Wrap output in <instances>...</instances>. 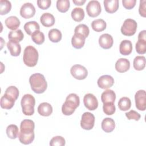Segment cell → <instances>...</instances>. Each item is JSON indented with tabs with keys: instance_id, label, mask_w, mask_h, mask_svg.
<instances>
[{
	"instance_id": "obj_44",
	"label": "cell",
	"mask_w": 146,
	"mask_h": 146,
	"mask_svg": "<svg viewBox=\"0 0 146 146\" xmlns=\"http://www.w3.org/2000/svg\"><path fill=\"white\" fill-rule=\"evenodd\" d=\"M51 0H38L37 1V5L38 6L42 9V10H46L50 7L51 6Z\"/></svg>"
},
{
	"instance_id": "obj_41",
	"label": "cell",
	"mask_w": 146,
	"mask_h": 146,
	"mask_svg": "<svg viewBox=\"0 0 146 146\" xmlns=\"http://www.w3.org/2000/svg\"><path fill=\"white\" fill-rule=\"evenodd\" d=\"M65 144V139L61 136H54L50 141V145L51 146H63Z\"/></svg>"
},
{
	"instance_id": "obj_30",
	"label": "cell",
	"mask_w": 146,
	"mask_h": 146,
	"mask_svg": "<svg viewBox=\"0 0 146 146\" xmlns=\"http://www.w3.org/2000/svg\"><path fill=\"white\" fill-rule=\"evenodd\" d=\"M85 39L82 36L74 34L71 39V44L75 48L80 49L84 46Z\"/></svg>"
},
{
	"instance_id": "obj_21",
	"label": "cell",
	"mask_w": 146,
	"mask_h": 146,
	"mask_svg": "<svg viewBox=\"0 0 146 146\" xmlns=\"http://www.w3.org/2000/svg\"><path fill=\"white\" fill-rule=\"evenodd\" d=\"M119 51L121 55H128L132 51V44L129 40H123L119 46Z\"/></svg>"
},
{
	"instance_id": "obj_20",
	"label": "cell",
	"mask_w": 146,
	"mask_h": 146,
	"mask_svg": "<svg viewBox=\"0 0 146 146\" xmlns=\"http://www.w3.org/2000/svg\"><path fill=\"white\" fill-rule=\"evenodd\" d=\"M38 112L42 116H48L52 112V107L48 103H42L38 107Z\"/></svg>"
},
{
	"instance_id": "obj_15",
	"label": "cell",
	"mask_w": 146,
	"mask_h": 146,
	"mask_svg": "<svg viewBox=\"0 0 146 146\" xmlns=\"http://www.w3.org/2000/svg\"><path fill=\"white\" fill-rule=\"evenodd\" d=\"M116 70L120 73H123L127 71L130 68V62L125 58L119 59L115 63Z\"/></svg>"
},
{
	"instance_id": "obj_29",
	"label": "cell",
	"mask_w": 146,
	"mask_h": 146,
	"mask_svg": "<svg viewBox=\"0 0 146 146\" xmlns=\"http://www.w3.org/2000/svg\"><path fill=\"white\" fill-rule=\"evenodd\" d=\"M48 36L51 42L58 43L62 39V34L59 30L57 29H52L49 31Z\"/></svg>"
},
{
	"instance_id": "obj_23",
	"label": "cell",
	"mask_w": 146,
	"mask_h": 146,
	"mask_svg": "<svg viewBox=\"0 0 146 146\" xmlns=\"http://www.w3.org/2000/svg\"><path fill=\"white\" fill-rule=\"evenodd\" d=\"M116 99V94L112 90H107L101 95V100L104 103H114Z\"/></svg>"
},
{
	"instance_id": "obj_13",
	"label": "cell",
	"mask_w": 146,
	"mask_h": 146,
	"mask_svg": "<svg viewBox=\"0 0 146 146\" xmlns=\"http://www.w3.org/2000/svg\"><path fill=\"white\" fill-rule=\"evenodd\" d=\"M97 83L100 88L108 89L114 84V79L111 75H104L98 79Z\"/></svg>"
},
{
	"instance_id": "obj_22",
	"label": "cell",
	"mask_w": 146,
	"mask_h": 146,
	"mask_svg": "<svg viewBox=\"0 0 146 146\" xmlns=\"http://www.w3.org/2000/svg\"><path fill=\"white\" fill-rule=\"evenodd\" d=\"M101 127L105 132L110 133L114 130L115 128V123L113 119L106 117L103 120Z\"/></svg>"
},
{
	"instance_id": "obj_4",
	"label": "cell",
	"mask_w": 146,
	"mask_h": 146,
	"mask_svg": "<svg viewBox=\"0 0 146 146\" xmlns=\"http://www.w3.org/2000/svg\"><path fill=\"white\" fill-rule=\"evenodd\" d=\"M35 99L31 94H25L21 99V104L22 112L25 115L31 116L34 113Z\"/></svg>"
},
{
	"instance_id": "obj_7",
	"label": "cell",
	"mask_w": 146,
	"mask_h": 146,
	"mask_svg": "<svg viewBox=\"0 0 146 146\" xmlns=\"http://www.w3.org/2000/svg\"><path fill=\"white\" fill-rule=\"evenodd\" d=\"M71 75L76 79L83 80L88 75L87 70L80 64H75L70 69Z\"/></svg>"
},
{
	"instance_id": "obj_40",
	"label": "cell",
	"mask_w": 146,
	"mask_h": 146,
	"mask_svg": "<svg viewBox=\"0 0 146 146\" xmlns=\"http://www.w3.org/2000/svg\"><path fill=\"white\" fill-rule=\"evenodd\" d=\"M103 112L107 115H112L116 111V107L114 103H104L103 106Z\"/></svg>"
},
{
	"instance_id": "obj_24",
	"label": "cell",
	"mask_w": 146,
	"mask_h": 146,
	"mask_svg": "<svg viewBox=\"0 0 146 146\" xmlns=\"http://www.w3.org/2000/svg\"><path fill=\"white\" fill-rule=\"evenodd\" d=\"M5 22L6 27L13 31L17 30L21 24L19 19L15 16H10L7 18Z\"/></svg>"
},
{
	"instance_id": "obj_48",
	"label": "cell",
	"mask_w": 146,
	"mask_h": 146,
	"mask_svg": "<svg viewBox=\"0 0 146 146\" xmlns=\"http://www.w3.org/2000/svg\"><path fill=\"white\" fill-rule=\"evenodd\" d=\"M72 2L75 5L82 6L84 4V3L86 2V0H72Z\"/></svg>"
},
{
	"instance_id": "obj_18",
	"label": "cell",
	"mask_w": 146,
	"mask_h": 146,
	"mask_svg": "<svg viewBox=\"0 0 146 146\" xmlns=\"http://www.w3.org/2000/svg\"><path fill=\"white\" fill-rule=\"evenodd\" d=\"M15 100L9 95L5 94L1 98V107L3 109L10 110L14 105Z\"/></svg>"
},
{
	"instance_id": "obj_32",
	"label": "cell",
	"mask_w": 146,
	"mask_h": 146,
	"mask_svg": "<svg viewBox=\"0 0 146 146\" xmlns=\"http://www.w3.org/2000/svg\"><path fill=\"white\" fill-rule=\"evenodd\" d=\"M71 17L76 22H80L84 18V11L82 8L75 7L71 11Z\"/></svg>"
},
{
	"instance_id": "obj_8",
	"label": "cell",
	"mask_w": 146,
	"mask_h": 146,
	"mask_svg": "<svg viewBox=\"0 0 146 146\" xmlns=\"http://www.w3.org/2000/svg\"><path fill=\"white\" fill-rule=\"evenodd\" d=\"M87 13L90 17L95 18L98 17L101 13L102 7L99 1H91L86 6Z\"/></svg>"
},
{
	"instance_id": "obj_16",
	"label": "cell",
	"mask_w": 146,
	"mask_h": 146,
	"mask_svg": "<svg viewBox=\"0 0 146 146\" xmlns=\"http://www.w3.org/2000/svg\"><path fill=\"white\" fill-rule=\"evenodd\" d=\"M55 21L54 15L49 13H43L40 18V23L43 26L46 27L52 26L55 23Z\"/></svg>"
},
{
	"instance_id": "obj_43",
	"label": "cell",
	"mask_w": 146,
	"mask_h": 146,
	"mask_svg": "<svg viewBox=\"0 0 146 146\" xmlns=\"http://www.w3.org/2000/svg\"><path fill=\"white\" fill-rule=\"evenodd\" d=\"M125 116L128 120L133 119L136 121H138L140 119V115L135 110H131L128 112H126Z\"/></svg>"
},
{
	"instance_id": "obj_10",
	"label": "cell",
	"mask_w": 146,
	"mask_h": 146,
	"mask_svg": "<svg viewBox=\"0 0 146 146\" xmlns=\"http://www.w3.org/2000/svg\"><path fill=\"white\" fill-rule=\"evenodd\" d=\"M84 105L88 110L94 111L98 107V101L96 96L92 94H87L83 98Z\"/></svg>"
},
{
	"instance_id": "obj_36",
	"label": "cell",
	"mask_w": 146,
	"mask_h": 146,
	"mask_svg": "<svg viewBox=\"0 0 146 146\" xmlns=\"http://www.w3.org/2000/svg\"><path fill=\"white\" fill-rule=\"evenodd\" d=\"M70 6L69 0H58L56 2V8L60 13L67 12Z\"/></svg>"
},
{
	"instance_id": "obj_42",
	"label": "cell",
	"mask_w": 146,
	"mask_h": 146,
	"mask_svg": "<svg viewBox=\"0 0 146 146\" xmlns=\"http://www.w3.org/2000/svg\"><path fill=\"white\" fill-rule=\"evenodd\" d=\"M5 94L12 97L16 100L19 96V92L18 89L15 86H11L6 88L5 91Z\"/></svg>"
},
{
	"instance_id": "obj_38",
	"label": "cell",
	"mask_w": 146,
	"mask_h": 146,
	"mask_svg": "<svg viewBox=\"0 0 146 146\" xmlns=\"http://www.w3.org/2000/svg\"><path fill=\"white\" fill-rule=\"evenodd\" d=\"M31 39L36 44L40 45L44 42V35L40 31H36L31 35Z\"/></svg>"
},
{
	"instance_id": "obj_2",
	"label": "cell",
	"mask_w": 146,
	"mask_h": 146,
	"mask_svg": "<svg viewBox=\"0 0 146 146\" xmlns=\"http://www.w3.org/2000/svg\"><path fill=\"white\" fill-rule=\"evenodd\" d=\"M80 99L76 94L71 93L69 94L63 104L62 107V112L63 114L66 116L72 115L76 108L79 106Z\"/></svg>"
},
{
	"instance_id": "obj_11",
	"label": "cell",
	"mask_w": 146,
	"mask_h": 146,
	"mask_svg": "<svg viewBox=\"0 0 146 146\" xmlns=\"http://www.w3.org/2000/svg\"><path fill=\"white\" fill-rule=\"evenodd\" d=\"M35 9L34 5L30 2L24 3L21 7L20 15L25 19H29L34 16Z\"/></svg>"
},
{
	"instance_id": "obj_26",
	"label": "cell",
	"mask_w": 146,
	"mask_h": 146,
	"mask_svg": "<svg viewBox=\"0 0 146 146\" xmlns=\"http://www.w3.org/2000/svg\"><path fill=\"white\" fill-rule=\"evenodd\" d=\"M90 30L88 27L84 24H79L76 26L74 30V34L79 35L86 39L89 35Z\"/></svg>"
},
{
	"instance_id": "obj_47",
	"label": "cell",
	"mask_w": 146,
	"mask_h": 146,
	"mask_svg": "<svg viewBox=\"0 0 146 146\" xmlns=\"http://www.w3.org/2000/svg\"><path fill=\"white\" fill-rule=\"evenodd\" d=\"M138 39L146 40V31L145 30L140 31L138 35Z\"/></svg>"
},
{
	"instance_id": "obj_31",
	"label": "cell",
	"mask_w": 146,
	"mask_h": 146,
	"mask_svg": "<svg viewBox=\"0 0 146 146\" xmlns=\"http://www.w3.org/2000/svg\"><path fill=\"white\" fill-rule=\"evenodd\" d=\"M134 68L137 71L143 70L145 67V58L144 56H137L133 62Z\"/></svg>"
},
{
	"instance_id": "obj_27",
	"label": "cell",
	"mask_w": 146,
	"mask_h": 146,
	"mask_svg": "<svg viewBox=\"0 0 146 146\" xmlns=\"http://www.w3.org/2000/svg\"><path fill=\"white\" fill-rule=\"evenodd\" d=\"M106 22L102 19H95L91 23V27L96 32L104 31L106 29Z\"/></svg>"
},
{
	"instance_id": "obj_35",
	"label": "cell",
	"mask_w": 146,
	"mask_h": 146,
	"mask_svg": "<svg viewBox=\"0 0 146 146\" xmlns=\"http://www.w3.org/2000/svg\"><path fill=\"white\" fill-rule=\"evenodd\" d=\"M11 9V3L7 0L0 1V14L2 15L9 13Z\"/></svg>"
},
{
	"instance_id": "obj_9",
	"label": "cell",
	"mask_w": 146,
	"mask_h": 146,
	"mask_svg": "<svg viewBox=\"0 0 146 146\" xmlns=\"http://www.w3.org/2000/svg\"><path fill=\"white\" fill-rule=\"evenodd\" d=\"M136 107L140 111H145L146 108V93L143 90L137 91L135 95Z\"/></svg>"
},
{
	"instance_id": "obj_33",
	"label": "cell",
	"mask_w": 146,
	"mask_h": 146,
	"mask_svg": "<svg viewBox=\"0 0 146 146\" xmlns=\"http://www.w3.org/2000/svg\"><path fill=\"white\" fill-rule=\"evenodd\" d=\"M6 134L7 136L11 139H15L18 137L19 129L18 127L15 124H10L6 128Z\"/></svg>"
},
{
	"instance_id": "obj_45",
	"label": "cell",
	"mask_w": 146,
	"mask_h": 146,
	"mask_svg": "<svg viewBox=\"0 0 146 146\" xmlns=\"http://www.w3.org/2000/svg\"><path fill=\"white\" fill-rule=\"evenodd\" d=\"M136 0H123L122 3L124 7L126 9L130 10L133 8L136 5Z\"/></svg>"
},
{
	"instance_id": "obj_39",
	"label": "cell",
	"mask_w": 146,
	"mask_h": 146,
	"mask_svg": "<svg viewBox=\"0 0 146 146\" xmlns=\"http://www.w3.org/2000/svg\"><path fill=\"white\" fill-rule=\"evenodd\" d=\"M136 51L139 54H144L146 52V40L138 39L136 43Z\"/></svg>"
},
{
	"instance_id": "obj_37",
	"label": "cell",
	"mask_w": 146,
	"mask_h": 146,
	"mask_svg": "<svg viewBox=\"0 0 146 146\" xmlns=\"http://www.w3.org/2000/svg\"><path fill=\"white\" fill-rule=\"evenodd\" d=\"M18 137H19V141L22 144L27 145V144H31L33 141L35 137V134L34 133H33L31 134L25 135V134H22L19 133Z\"/></svg>"
},
{
	"instance_id": "obj_34",
	"label": "cell",
	"mask_w": 146,
	"mask_h": 146,
	"mask_svg": "<svg viewBox=\"0 0 146 146\" xmlns=\"http://www.w3.org/2000/svg\"><path fill=\"white\" fill-rule=\"evenodd\" d=\"M131 107V102L129 98L128 97H122L121 98L118 102V107L121 111H125L128 110Z\"/></svg>"
},
{
	"instance_id": "obj_25",
	"label": "cell",
	"mask_w": 146,
	"mask_h": 146,
	"mask_svg": "<svg viewBox=\"0 0 146 146\" xmlns=\"http://www.w3.org/2000/svg\"><path fill=\"white\" fill-rule=\"evenodd\" d=\"M23 28L26 33L29 35H31L34 32L40 30L39 25L35 21H30L26 22Z\"/></svg>"
},
{
	"instance_id": "obj_3",
	"label": "cell",
	"mask_w": 146,
	"mask_h": 146,
	"mask_svg": "<svg viewBox=\"0 0 146 146\" xmlns=\"http://www.w3.org/2000/svg\"><path fill=\"white\" fill-rule=\"evenodd\" d=\"M38 52L34 47L28 46L24 50L23 61L26 66L30 67H34L38 63Z\"/></svg>"
},
{
	"instance_id": "obj_17",
	"label": "cell",
	"mask_w": 146,
	"mask_h": 146,
	"mask_svg": "<svg viewBox=\"0 0 146 146\" xmlns=\"http://www.w3.org/2000/svg\"><path fill=\"white\" fill-rule=\"evenodd\" d=\"M7 47L9 49L11 55L18 56L21 52V46L19 42L9 40L7 43Z\"/></svg>"
},
{
	"instance_id": "obj_1",
	"label": "cell",
	"mask_w": 146,
	"mask_h": 146,
	"mask_svg": "<svg viewBox=\"0 0 146 146\" xmlns=\"http://www.w3.org/2000/svg\"><path fill=\"white\" fill-rule=\"evenodd\" d=\"M31 90L36 94H42L47 89V83L44 76L40 73L32 74L29 78Z\"/></svg>"
},
{
	"instance_id": "obj_14",
	"label": "cell",
	"mask_w": 146,
	"mask_h": 146,
	"mask_svg": "<svg viewBox=\"0 0 146 146\" xmlns=\"http://www.w3.org/2000/svg\"><path fill=\"white\" fill-rule=\"evenodd\" d=\"M113 43L112 36L109 34H103L99 38V44L104 49L110 48Z\"/></svg>"
},
{
	"instance_id": "obj_12",
	"label": "cell",
	"mask_w": 146,
	"mask_h": 146,
	"mask_svg": "<svg viewBox=\"0 0 146 146\" xmlns=\"http://www.w3.org/2000/svg\"><path fill=\"white\" fill-rule=\"evenodd\" d=\"M35 123L30 119H24L21 123L20 125V133L22 134H31L34 133Z\"/></svg>"
},
{
	"instance_id": "obj_19",
	"label": "cell",
	"mask_w": 146,
	"mask_h": 146,
	"mask_svg": "<svg viewBox=\"0 0 146 146\" xmlns=\"http://www.w3.org/2000/svg\"><path fill=\"white\" fill-rule=\"evenodd\" d=\"M103 3L105 10L108 13H113L119 9L118 0H104Z\"/></svg>"
},
{
	"instance_id": "obj_5",
	"label": "cell",
	"mask_w": 146,
	"mask_h": 146,
	"mask_svg": "<svg viewBox=\"0 0 146 146\" xmlns=\"http://www.w3.org/2000/svg\"><path fill=\"white\" fill-rule=\"evenodd\" d=\"M137 27V24L136 22L134 19L128 18L124 21L120 30L121 33L124 35L130 36L135 34Z\"/></svg>"
},
{
	"instance_id": "obj_46",
	"label": "cell",
	"mask_w": 146,
	"mask_h": 146,
	"mask_svg": "<svg viewBox=\"0 0 146 146\" xmlns=\"http://www.w3.org/2000/svg\"><path fill=\"white\" fill-rule=\"evenodd\" d=\"M145 3L146 1L145 0H141L140 1V5L139 8V13L140 15L143 17H146V11H145Z\"/></svg>"
},
{
	"instance_id": "obj_6",
	"label": "cell",
	"mask_w": 146,
	"mask_h": 146,
	"mask_svg": "<svg viewBox=\"0 0 146 146\" xmlns=\"http://www.w3.org/2000/svg\"><path fill=\"white\" fill-rule=\"evenodd\" d=\"M95 120V116L92 113L86 112L82 116L80 126L84 129L90 130L94 126Z\"/></svg>"
},
{
	"instance_id": "obj_28",
	"label": "cell",
	"mask_w": 146,
	"mask_h": 146,
	"mask_svg": "<svg viewBox=\"0 0 146 146\" xmlns=\"http://www.w3.org/2000/svg\"><path fill=\"white\" fill-rule=\"evenodd\" d=\"M24 35L21 30L18 29L17 30L10 31L8 34V38L9 40L19 42L23 39Z\"/></svg>"
}]
</instances>
